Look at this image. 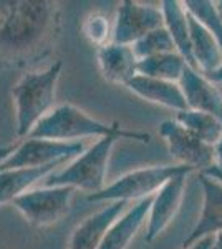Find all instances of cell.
I'll list each match as a JSON object with an SVG mask.
<instances>
[{
    "instance_id": "6da1fadb",
    "label": "cell",
    "mask_w": 222,
    "mask_h": 249,
    "mask_svg": "<svg viewBox=\"0 0 222 249\" xmlns=\"http://www.w3.org/2000/svg\"><path fill=\"white\" fill-rule=\"evenodd\" d=\"M62 29L60 7L50 0H0V60L34 65L53 48Z\"/></svg>"
},
{
    "instance_id": "7a4b0ae2",
    "label": "cell",
    "mask_w": 222,
    "mask_h": 249,
    "mask_svg": "<svg viewBox=\"0 0 222 249\" xmlns=\"http://www.w3.org/2000/svg\"><path fill=\"white\" fill-rule=\"evenodd\" d=\"M118 140H135V142L148 143L151 140V135L124 130L121 133L103 136L93 146L76 156L71 163L65 164L63 170L47 176L45 186H70L73 190L86 191L88 195L100 193L104 188L108 160Z\"/></svg>"
},
{
    "instance_id": "3957f363",
    "label": "cell",
    "mask_w": 222,
    "mask_h": 249,
    "mask_svg": "<svg viewBox=\"0 0 222 249\" xmlns=\"http://www.w3.org/2000/svg\"><path fill=\"white\" fill-rule=\"evenodd\" d=\"M62 62H53L47 70L27 71L12 88L17 108V135L28 136L37 123L53 110L56 83L62 75Z\"/></svg>"
},
{
    "instance_id": "277c9868",
    "label": "cell",
    "mask_w": 222,
    "mask_h": 249,
    "mask_svg": "<svg viewBox=\"0 0 222 249\" xmlns=\"http://www.w3.org/2000/svg\"><path fill=\"white\" fill-rule=\"evenodd\" d=\"M124 131L118 123H103L100 120L86 115L78 107L71 103H62L55 107L45 118L37 123V126L28 135L30 138L53 140V142H80L83 138H103Z\"/></svg>"
},
{
    "instance_id": "5b68a950",
    "label": "cell",
    "mask_w": 222,
    "mask_h": 249,
    "mask_svg": "<svg viewBox=\"0 0 222 249\" xmlns=\"http://www.w3.org/2000/svg\"><path fill=\"white\" fill-rule=\"evenodd\" d=\"M189 166L183 164H161V166H148L133 170L120 176L116 181L104 186L100 193L88 195L90 203H116V201H141L149 196H154L157 190L169 179L181 173H192Z\"/></svg>"
},
{
    "instance_id": "8992f818",
    "label": "cell",
    "mask_w": 222,
    "mask_h": 249,
    "mask_svg": "<svg viewBox=\"0 0 222 249\" xmlns=\"http://www.w3.org/2000/svg\"><path fill=\"white\" fill-rule=\"evenodd\" d=\"M75 190L70 186H43L14 199V204L32 226L47 228L62 221L70 211Z\"/></svg>"
},
{
    "instance_id": "52a82bcc",
    "label": "cell",
    "mask_w": 222,
    "mask_h": 249,
    "mask_svg": "<svg viewBox=\"0 0 222 249\" xmlns=\"http://www.w3.org/2000/svg\"><path fill=\"white\" fill-rule=\"evenodd\" d=\"M85 151L83 142H53L27 136L12 153L0 161V171L15 168H38L58 161H70Z\"/></svg>"
},
{
    "instance_id": "ba28073f",
    "label": "cell",
    "mask_w": 222,
    "mask_h": 249,
    "mask_svg": "<svg viewBox=\"0 0 222 249\" xmlns=\"http://www.w3.org/2000/svg\"><path fill=\"white\" fill-rule=\"evenodd\" d=\"M159 133L166 142L171 156L183 166L205 173L216 163L214 146L201 142L194 133L181 126L176 120H164L159 124Z\"/></svg>"
},
{
    "instance_id": "9c48e42d",
    "label": "cell",
    "mask_w": 222,
    "mask_h": 249,
    "mask_svg": "<svg viewBox=\"0 0 222 249\" xmlns=\"http://www.w3.org/2000/svg\"><path fill=\"white\" fill-rule=\"evenodd\" d=\"M164 27L161 7L143 5L139 2L124 0L116 12L115 25L111 32V42L120 45H133L149 32Z\"/></svg>"
},
{
    "instance_id": "30bf717a",
    "label": "cell",
    "mask_w": 222,
    "mask_h": 249,
    "mask_svg": "<svg viewBox=\"0 0 222 249\" xmlns=\"http://www.w3.org/2000/svg\"><path fill=\"white\" fill-rule=\"evenodd\" d=\"M191 173H181L171 178L166 184L157 190L153 196V203L148 214V230L146 241L151 243L164 230H168L169 224L174 221L177 211L183 203V196L186 190V179Z\"/></svg>"
},
{
    "instance_id": "8fae6325",
    "label": "cell",
    "mask_w": 222,
    "mask_h": 249,
    "mask_svg": "<svg viewBox=\"0 0 222 249\" xmlns=\"http://www.w3.org/2000/svg\"><path fill=\"white\" fill-rule=\"evenodd\" d=\"M199 181L204 196L203 211L196 226L184 239L183 249L189 248L205 236H216L217 232H222V181L205 173L199 175Z\"/></svg>"
},
{
    "instance_id": "7c38bea8",
    "label": "cell",
    "mask_w": 222,
    "mask_h": 249,
    "mask_svg": "<svg viewBox=\"0 0 222 249\" xmlns=\"http://www.w3.org/2000/svg\"><path fill=\"white\" fill-rule=\"evenodd\" d=\"M188 110L204 111L222 122V93L216 83L209 82L201 71L186 65L179 80Z\"/></svg>"
},
{
    "instance_id": "4fadbf2b",
    "label": "cell",
    "mask_w": 222,
    "mask_h": 249,
    "mask_svg": "<svg viewBox=\"0 0 222 249\" xmlns=\"http://www.w3.org/2000/svg\"><path fill=\"white\" fill-rule=\"evenodd\" d=\"M126 204L123 201L108 203L95 214L88 216L71 232L68 249H100L110 226L126 211Z\"/></svg>"
},
{
    "instance_id": "5bb4252c",
    "label": "cell",
    "mask_w": 222,
    "mask_h": 249,
    "mask_svg": "<svg viewBox=\"0 0 222 249\" xmlns=\"http://www.w3.org/2000/svg\"><path fill=\"white\" fill-rule=\"evenodd\" d=\"M98 65L103 78L115 85H124L138 75V58L131 45L106 43L98 48Z\"/></svg>"
},
{
    "instance_id": "9a60e30c",
    "label": "cell",
    "mask_w": 222,
    "mask_h": 249,
    "mask_svg": "<svg viewBox=\"0 0 222 249\" xmlns=\"http://www.w3.org/2000/svg\"><path fill=\"white\" fill-rule=\"evenodd\" d=\"M153 196L136 201L110 226L100 249H126L149 214Z\"/></svg>"
},
{
    "instance_id": "2e32d148",
    "label": "cell",
    "mask_w": 222,
    "mask_h": 249,
    "mask_svg": "<svg viewBox=\"0 0 222 249\" xmlns=\"http://www.w3.org/2000/svg\"><path fill=\"white\" fill-rule=\"evenodd\" d=\"M126 87L135 95H138L139 98L156 103V105L171 108L176 113L177 111L188 110V105H186V100L183 96V91H181L179 83L136 75Z\"/></svg>"
},
{
    "instance_id": "e0dca14e",
    "label": "cell",
    "mask_w": 222,
    "mask_h": 249,
    "mask_svg": "<svg viewBox=\"0 0 222 249\" xmlns=\"http://www.w3.org/2000/svg\"><path fill=\"white\" fill-rule=\"evenodd\" d=\"M67 163L68 161H58L38 168H15L0 171V206L12 203L23 193L30 191L35 183L50 176L56 168L65 166Z\"/></svg>"
},
{
    "instance_id": "ac0fdd59",
    "label": "cell",
    "mask_w": 222,
    "mask_h": 249,
    "mask_svg": "<svg viewBox=\"0 0 222 249\" xmlns=\"http://www.w3.org/2000/svg\"><path fill=\"white\" fill-rule=\"evenodd\" d=\"M161 12H163V17H164V27H166V30L171 35L176 52L186 60V63L189 67L197 70L194 57H192L188 12H186L183 2L164 0V2H161Z\"/></svg>"
},
{
    "instance_id": "d6986e66",
    "label": "cell",
    "mask_w": 222,
    "mask_h": 249,
    "mask_svg": "<svg viewBox=\"0 0 222 249\" xmlns=\"http://www.w3.org/2000/svg\"><path fill=\"white\" fill-rule=\"evenodd\" d=\"M189 34H191V48L197 71L207 77L217 68L222 67V48L217 40L207 30L188 14Z\"/></svg>"
},
{
    "instance_id": "ffe728a7",
    "label": "cell",
    "mask_w": 222,
    "mask_h": 249,
    "mask_svg": "<svg viewBox=\"0 0 222 249\" xmlns=\"http://www.w3.org/2000/svg\"><path fill=\"white\" fill-rule=\"evenodd\" d=\"M186 65H188L186 60L177 52L159 53V55H153V57L138 60V75L164 80V82L179 83Z\"/></svg>"
},
{
    "instance_id": "44dd1931",
    "label": "cell",
    "mask_w": 222,
    "mask_h": 249,
    "mask_svg": "<svg viewBox=\"0 0 222 249\" xmlns=\"http://www.w3.org/2000/svg\"><path fill=\"white\" fill-rule=\"evenodd\" d=\"M174 120L209 146H216L222 140V122L214 115L196 110H184L177 111Z\"/></svg>"
},
{
    "instance_id": "7402d4cb",
    "label": "cell",
    "mask_w": 222,
    "mask_h": 249,
    "mask_svg": "<svg viewBox=\"0 0 222 249\" xmlns=\"http://www.w3.org/2000/svg\"><path fill=\"white\" fill-rule=\"evenodd\" d=\"M186 12L204 27L222 48V17L217 3L211 0H186L183 2Z\"/></svg>"
},
{
    "instance_id": "603a6c76",
    "label": "cell",
    "mask_w": 222,
    "mask_h": 249,
    "mask_svg": "<svg viewBox=\"0 0 222 249\" xmlns=\"http://www.w3.org/2000/svg\"><path fill=\"white\" fill-rule=\"evenodd\" d=\"M131 48L138 60L153 57V55L176 52V47L172 43V38L166 30V27H161V29L149 32L144 37H141L138 42L133 43Z\"/></svg>"
},
{
    "instance_id": "cb8c5ba5",
    "label": "cell",
    "mask_w": 222,
    "mask_h": 249,
    "mask_svg": "<svg viewBox=\"0 0 222 249\" xmlns=\"http://www.w3.org/2000/svg\"><path fill=\"white\" fill-rule=\"evenodd\" d=\"M111 32L113 29H110V22H108V18L102 14L88 15L83 22L85 37L90 40L91 43H95L98 48L110 43L108 40L111 38Z\"/></svg>"
},
{
    "instance_id": "d4e9b609",
    "label": "cell",
    "mask_w": 222,
    "mask_h": 249,
    "mask_svg": "<svg viewBox=\"0 0 222 249\" xmlns=\"http://www.w3.org/2000/svg\"><path fill=\"white\" fill-rule=\"evenodd\" d=\"M212 243H214V236H205V238L199 239L197 243L191 244L189 248H184V249H211Z\"/></svg>"
},
{
    "instance_id": "484cf974",
    "label": "cell",
    "mask_w": 222,
    "mask_h": 249,
    "mask_svg": "<svg viewBox=\"0 0 222 249\" xmlns=\"http://www.w3.org/2000/svg\"><path fill=\"white\" fill-rule=\"evenodd\" d=\"M214 156H216V163H214V166L222 171V140L216 144V146H214Z\"/></svg>"
},
{
    "instance_id": "4316f807",
    "label": "cell",
    "mask_w": 222,
    "mask_h": 249,
    "mask_svg": "<svg viewBox=\"0 0 222 249\" xmlns=\"http://www.w3.org/2000/svg\"><path fill=\"white\" fill-rule=\"evenodd\" d=\"M205 78H207L209 82H212V83H222V67L217 68L216 71H212L211 75H207Z\"/></svg>"
},
{
    "instance_id": "83f0119b",
    "label": "cell",
    "mask_w": 222,
    "mask_h": 249,
    "mask_svg": "<svg viewBox=\"0 0 222 249\" xmlns=\"http://www.w3.org/2000/svg\"><path fill=\"white\" fill-rule=\"evenodd\" d=\"M205 175H209V176H212V178H216V179H219V181H222V171L217 170L216 166L209 168V170L205 171Z\"/></svg>"
},
{
    "instance_id": "f1b7e54d",
    "label": "cell",
    "mask_w": 222,
    "mask_h": 249,
    "mask_svg": "<svg viewBox=\"0 0 222 249\" xmlns=\"http://www.w3.org/2000/svg\"><path fill=\"white\" fill-rule=\"evenodd\" d=\"M211 249H222V232H217V234L214 236V243Z\"/></svg>"
},
{
    "instance_id": "f546056e",
    "label": "cell",
    "mask_w": 222,
    "mask_h": 249,
    "mask_svg": "<svg viewBox=\"0 0 222 249\" xmlns=\"http://www.w3.org/2000/svg\"><path fill=\"white\" fill-rule=\"evenodd\" d=\"M216 3H217V10H219V14L222 17V2H216Z\"/></svg>"
}]
</instances>
